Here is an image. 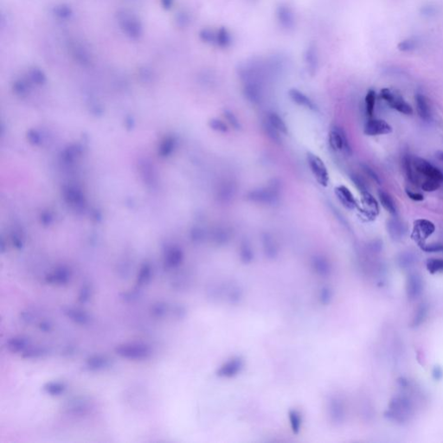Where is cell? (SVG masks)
<instances>
[{
	"mask_svg": "<svg viewBox=\"0 0 443 443\" xmlns=\"http://www.w3.org/2000/svg\"><path fill=\"white\" fill-rule=\"evenodd\" d=\"M333 297H334V292L332 290V288L331 287H328V286H324L322 288H320V291H319V295H318V299L320 301V303L323 306H328L331 303L332 299H333Z\"/></svg>",
	"mask_w": 443,
	"mask_h": 443,
	"instance_id": "1f68e13d",
	"label": "cell"
},
{
	"mask_svg": "<svg viewBox=\"0 0 443 443\" xmlns=\"http://www.w3.org/2000/svg\"><path fill=\"white\" fill-rule=\"evenodd\" d=\"M438 12H439V8L435 4H427L423 5L421 8V11H420V13L423 16H427V17L435 16Z\"/></svg>",
	"mask_w": 443,
	"mask_h": 443,
	"instance_id": "ee69618b",
	"label": "cell"
},
{
	"mask_svg": "<svg viewBox=\"0 0 443 443\" xmlns=\"http://www.w3.org/2000/svg\"><path fill=\"white\" fill-rule=\"evenodd\" d=\"M336 197L344 207L348 210H354L358 207V202L351 191L345 185H339L334 190Z\"/></svg>",
	"mask_w": 443,
	"mask_h": 443,
	"instance_id": "e0dca14e",
	"label": "cell"
},
{
	"mask_svg": "<svg viewBox=\"0 0 443 443\" xmlns=\"http://www.w3.org/2000/svg\"><path fill=\"white\" fill-rule=\"evenodd\" d=\"M380 96L385 100L393 109L404 115H412L413 109L410 104H408L402 97L396 96L388 88H383L380 92Z\"/></svg>",
	"mask_w": 443,
	"mask_h": 443,
	"instance_id": "9c48e42d",
	"label": "cell"
},
{
	"mask_svg": "<svg viewBox=\"0 0 443 443\" xmlns=\"http://www.w3.org/2000/svg\"><path fill=\"white\" fill-rule=\"evenodd\" d=\"M262 245L263 249L264 256L270 261H275L279 256V246L275 239L268 232L262 234Z\"/></svg>",
	"mask_w": 443,
	"mask_h": 443,
	"instance_id": "5bb4252c",
	"label": "cell"
},
{
	"mask_svg": "<svg viewBox=\"0 0 443 443\" xmlns=\"http://www.w3.org/2000/svg\"><path fill=\"white\" fill-rule=\"evenodd\" d=\"M437 158L443 161V152H437Z\"/></svg>",
	"mask_w": 443,
	"mask_h": 443,
	"instance_id": "db71d44e",
	"label": "cell"
},
{
	"mask_svg": "<svg viewBox=\"0 0 443 443\" xmlns=\"http://www.w3.org/2000/svg\"><path fill=\"white\" fill-rule=\"evenodd\" d=\"M209 127L212 128L213 131L219 133H226L229 131V127L227 123H225L224 120H220L217 118H213L209 121Z\"/></svg>",
	"mask_w": 443,
	"mask_h": 443,
	"instance_id": "74e56055",
	"label": "cell"
},
{
	"mask_svg": "<svg viewBox=\"0 0 443 443\" xmlns=\"http://www.w3.org/2000/svg\"><path fill=\"white\" fill-rule=\"evenodd\" d=\"M435 224L426 219L416 220L414 224V232L415 237L418 240L427 239L435 232Z\"/></svg>",
	"mask_w": 443,
	"mask_h": 443,
	"instance_id": "ac0fdd59",
	"label": "cell"
},
{
	"mask_svg": "<svg viewBox=\"0 0 443 443\" xmlns=\"http://www.w3.org/2000/svg\"><path fill=\"white\" fill-rule=\"evenodd\" d=\"M307 161L316 181L321 186L327 187L329 184V172L323 160L319 156L309 152L307 153Z\"/></svg>",
	"mask_w": 443,
	"mask_h": 443,
	"instance_id": "5b68a950",
	"label": "cell"
},
{
	"mask_svg": "<svg viewBox=\"0 0 443 443\" xmlns=\"http://www.w3.org/2000/svg\"><path fill=\"white\" fill-rule=\"evenodd\" d=\"M151 279V269L148 267H144L141 269L140 275L138 276L137 279V284L139 287H142L146 284H148Z\"/></svg>",
	"mask_w": 443,
	"mask_h": 443,
	"instance_id": "7bdbcfd3",
	"label": "cell"
},
{
	"mask_svg": "<svg viewBox=\"0 0 443 443\" xmlns=\"http://www.w3.org/2000/svg\"><path fill=\"white\" fill-rule=\"evenodd\" d=\"M442 182L433 179H427L422 184V189L425 192H435L441 187Z\"/></svg>",
	"mask_w": 443,
	"mask_h": 443,
	"instance_id": "b9f144b4",
	"label": "cell"
},
{
	"mask_svg": "<svg viewBox=\"0 0 443 443\" xmlns=\"http://www.w3.org/2000/svg\"><path fill=\"white\" fill-rule=\"evenodd\" d=\"M351 180L355 184L356 187L358 188L359 191L361 192V194L363 192H368L367 189H366V185H365L363 180L360 178V176L352 174V175H351Z\"/></svg>",
	"mask_w": 443,
	"mask_h": 443,
	"instance_id": "7dc6e473",
	"label": "cell"
},
{
	"mask_svg": "<svg viewBox=\"0 0 443 443\" xmlns=\"http://www.w3.org/2000/svg\"><path fill=\"white\" fill-rule=\"evenodd\" d=\"M427 313H428V307H427V304H420L419 307L416 308L415 313H414V317L412 319V327L417 328V327H419L420 325H422L427 319Z\"/></svg>",
	"mask_w": 443,
	"mask_h": 443,
	"instance_id": "f546056e",
	"label": "cell"
},
{
	"mask_svg": "<svg viewBox=\"0 0 443 443\" xmlns=\"http://www.w3.org/2000/svg\"><path fill=\"white\" fill-rule=\"evenodd\" d=\"M427 271L430 272L431 274L443 272V259L431 258L427 260Z\"/></svg>",
	"mask_w": 443,
	"mask_h": 443,
	"instance_id": "ab89813d",
	"label": "cell"
},
{
	"mask_svg": "<svg viewBox=\"0 0 443 443\" xmlns=\"http://www.w3.org/2000/svg\"><path fill=\"white\" fill-rule=\"evenodd\" d=\"M239 258L244 265L251 264L255 259V253L250 242L247 239L242 240L239 246Z\"/></svg>",
	"mask_w": 443,
	"mask_h": 443,
	"instance_id": "ffe728a7",
	"label": "cell"
},
{
	"mask_svg": "<svg viewBox=\"0 0 443 443\" xmlns=\"http://www.w3.org/2000/svg\"><path fill=\"white\" fill-rule=\"evenodd\" d=\"M312 271L320 278H328L332 272V265L327 256L321 254H316L312 256L310 261Z\"/></svg>",
	"mask_w": 443,
	"mask_h": 443,
	"instance_id": "8fae6325",
	"label": "cell"
},
{
	"mask_svg": "<svg viewBox=\"0 0 443 443\" xmlns=\"http://www.w3.org/2000/svg\"><path fill=\"white\" fill-rule=\"evenodd\" d=\"M111 361L106 356L95 355L86 360V366L89 371H102L110 366Z\"/></svg>",
	"mask_w": 443,
	"mask_h": 443,
	"instance_id": "44dd1931",
	"label": "cell"
},
{
	"mask_svg": "<svg viewBox=\"0 0 443 443\" xmlns=\"http://www.w3.org/2000/svg\"><path fill=\"white\" fill-rule=\"evenodd\" d=\"M39 328H40L41 331H50L52 330V325L48 321H42L39 324Z\"/></svg>",
	"mask_w": 443,
	"mask_h": 443,
	"instance_id": "f5cc1de1",
	"label": "cell"
},
{
	"mask_svg": "<svg viewBox=\"0 0 443 443\" xmlns=\"http://www.w3.org/2000/svg\"><path fill=\"white\" fill-rule=\"evenodd\" d=\"M412 164L416 172L425 176L427 179H433L443 182V172L422 158L415 157L412 160Z\"/></svg>",
	"mask_w": 443,
	"mask_h": 443,
	"instance_id": "ba28073f",
	"label": "cell"
},
{
	"mask_svg": "<svg viewBox=\"0 0 443 443\" xmlns=\"http://www.w3.org/2000/svg\"><path fill=\"white\" fill-rule=\"evenodd\" d=\"M237 185L232 180H224L216 190V198L221 204H229L235 197Z\"/></svg>",
	"mask_w": 443,
	"mask_h": 443,
	"instance_id": "4fadbf2b",
	"label": "cell"
},
{
	"mask_svg": "<svg viewBox=\"0 0 443 443\" xmlns=\"http://www.w3.org/2000/svg\"><path fill=\"white\" fill-rule=\"evenodd\" d=\"M420 46V41L417 37L410 36L399 42L397 44V49L400 51L408 53V52L415 51Z\"/></svg>",
	"mask_w": 443,
	"mask_h": 443,
	"instance_id": "f1b7e54d",
	"label": "cell"
},
{
	"mask_svg": "<svg viewBox=\"0 0 443 443\" xmlns=\"http://www.w3.org/2000/svg\"><path fill=\"white\" fill-rule=\"evenodd\" d=\"M244 361L240 357L232 358L223 363L216 371V376L221 378H232L239 375L244 370Z\"/></svg>",
	"mask_w": 443,
	"mask_h": 443,
	"instance_id": "30bf717a",
	"label": "cell"
},
{
	"mask_svg": "<svg viewBox=\"0 0 443 443\" xmlns=\"http://www.w3.org/2000/svg\"><path fill=\"white\" fill-rule=\"evenodd\" d=\"M22 353H23L22 357L24 359H37V358L46 355L47 350L45 348L39 347V346H36V347L29 346Z\"/></svg>",
	"mask_w": 443,
	"mask_h": 443,
	"instance_id": "836d02e7",
	"label": "cell"
},
{
	"mask_svg": "<svg viewBox=\"0 0 443 443\" xmlns=\"http://www.w3.org/2000/svg\"><path fill=\"white\" fill-rule=\"evenodd\" d=\"M423 250L427 252H443V245L442 244H431L423 247Z\"/></svg>",
	"mask_w": 443,
	"mask_h": 443,
	"instance_id": "681fc988",
	"label": "cell"
},
{
	"mask_svg": "<svg viewBox=\"0 0 443 443\" xmlns=\"http://www.w3.org/2000/svg\"><path fill=\"white\" fill-rule=\"evenodd\" d=\"M328 415L331 425L339 427L345 420L346 410L342 398L338 395H330L328 401Z\"/></svg>",
	"mask_w": 443,
	"mask_h": 443,
	"instance_id": "8992f818",
	"label": "cell"
},
{
	"mask_svg": "<svg viewBox=\"0 0 443 443\" xmlns=\"http://www.w3.org/2000/svg\"><path fill=\"white\" fill-rule=\"evenodd\" d=\"M66 390V385L61 382H50L44 386V391L50 395H59Z\"/></svg>",
	"mask_w": 443,
	"mask_h": 443,
	"instance_id": "d6a6232c",
	"label": "cell"
},
{
	"mask_svg": "<svg viewBox=\"0 0 443 443\" xmlns=\"http://www.w3.org/2000/svg\"><path fill=\"white\" fill-rule=\"evenodd\" d=\"M278 16H279V20L281 22L282 25L286 27H290L294 24L293 14L290 12V10L287 8V6H279Z\"/></svg>",
	"mask_w": 443,
	"mask_h": 443,
	"instance_id": "e575fe53",
	"label": "cell"
},
{
	"mask_svg": "<svg viewBox=\"0 0 443 443\" xmlns=\"http://www.w3.org/2000/svg\"><path fill=\"white\" fill-rule=\"evenodd\" d=\"M363 197V204L371 210V213L378 214L379 212V205L377 204V200L369 192H365L362 193Z\"/></svg>",
	"mask_w": 443,
	"mask_h": 443,
	"instance_id": "d590c367",
	"label": "cell"
},
{
	"mask_svg": "<svg viewBox=\"0 0 443 443\" xmlns=\"http://www.w3.org/2000/svg\"><path fill=\"white\" fill-rule=\"evenodd\" d=\"M288 419L290 423L292 432L295 435H298L302 427V415L297 410H290L288 411Z\"/></svg>",
	"mask_w": 443,
	"mask_h": 443,
	"instance_id": "4316f807",
	"label": "cell"
},
{
	"mask_svg": "<svg viewBox=\"0 0 443 443\" xmlns=\"http://www.w3.org/2000/svg\"><path fill=\"white\" fill-rule=\"evenodd\" d=\"M118 355L130 360H148L152 356V349L144 344H124L115 348Z\"/></svg>",
	"mask_w": 443,
	"mask_h": 443,
	"instance_id": "277c9868",
	"label": "cell"
},
{
	"mask_svg": "<svg viewBox=\"0 0 443 443\" xmlns=\"http://www.w3.org/2000/svg\"><path fill=\"white\" fill-rule=\"evenodd\" d=\"M232 238V230L227 226H216L212 232V242L216 246L227 245Z\"/></svg>",
	"mask_w": 443,
	"mask_h": 443,
	"instance_id": "d6986e66",
	"label": "cell"
},
{
	"mask_svg": "<svg viewBox=\"0 0 443 443\" xmlns=\"http://www.w3.org/2000/svg\"><path fill=\"white\" fill-rule=\"evenodd\" d=\"M29 345V340L24 337H15L9 340L6 343V347L9 351L12 353H18L27 349Z\"/></svg>",
	"mask_w": 443,
	"mask_h": 443,
	"instance_id": "484cf974",
	"label": "cell"
},
{
	"mask_svg": "<svg viewBox=\"0 0 443 443\" xmlns=\"http://www.w3.org/2000/svg\"><path fill=\"white\" fill-rule=\"evenodd\" d=\"M207 296L213 302L224 300L230 305H238L244 299V289L231 280L216 282L208 287Z\"/></svg>",
	"mask_w": 443,
	"mask_h": 443,
	"instance_id": "6da1fadb",
	"label": "cell"
},
{
	"mask_svg": "<svg viewBox=\"0 0 443 443\" xmlns=\"http://www.w3.org/2000/svg\"><path fill=\"white\" fill-rule=\"evenodd\" d=\"M288 96L294 103L297 104L299 107H303L312 112L318 111V107L313 100L310 99L304 93L299 91L296 88H292L288 91Z\"/></svg>",
	"mask_w": 443,
	"mask_h": 443,
	"instance_id": "2e32d148",
	"label": "cell"
},
{
	"mask_svg": "<svg viewBox=\"0 0 443 443\" xmlns=\"http://www.w3.org/2000/svg\"><path fill=\"white\" fill-rule=\"evenodd\" d=\"M329 144L334 151L351 155V148L346 133L340 127H333L329 132Z\"/></svg>",
	"mask_w": 443,
	"mask_h": 443,
	"instance_id": "52a82bcc",
	"label": "cell"
},
{
	"mask_svg": "<svg viewBox=\"0 0 443 443\" xmlns=\"http://www.w3.org/2000/svg\"><path fill=\"white\" fill-rule=\"evenodd\" d=\"M216 43L221 47H228L231 44V36L226 29H220L216 32Z\"/></svg>",
	"mask_w": 443,
	"mask_h": 443,
	"instance_id": "8d00e7d4",
	"label": "cell"
},
{
	"mask_svg": "<svg viewBox=\"0 0 443 443\" xmlns=\"http://www.w3.org/2000/svg\"><path fill=\"white\" fill-rule=\"evenodd\" d=\"M91 296H92V289L88 285H85L81 289L80 294L78 296V300L80 301L81 303H87L91 298Z\"/></svg>",
	"mask_w": 443,
	"mask_h": 443,
	"instance_id": "bcb514c9",
	"label": "cell"
},
{
	"mask_svg": "<svg viewBox=\"0 0 443 443\" xmlns=\"http://www.w3.org/2000/svg\"><path fill=\"white\" fill-rule=\"evenodd\" d=\"M423 292V280L417 274L408 276L406 281V293L409 299L415 300L422 295Z\"/></svg>",
	"mask_w": 443,
	"mask_h": 443,
	"instance_id": "9a60e30c",
	"label": "cell"
},
{
	"mask_svg": "<svg viewBox=\"0 0 443 443\" xmlns=\"http://www.w3.org/2000/svg\"><path fill=\"white\" fill-rule=\"evenodd\" d=\"M224 118H225V120H227L228 123L230 124L235 130H240L242 128V124L234 113L230 110H224Z\"/></svg>",
	"mask_w": 443,
	"mask_h": 443,
	"instance_id": "60d3db41",
	"label": "cell"
},
{
	"mask_svg": "<svg viewBox=\"0 0 443 443\" xmlns=\"http://www.w3.org/2000/svg\"><path fill=\"white\" fill-rule=\"evenodd\" d=\"M168 312V306L164 303H158L152 308V315L156 318H162Z\"/></svg>",
	"mask_w": 443,
	"mask_h": 443,
	"instance_id": "f6af8a7d",
	"label": "cell"
},
{
	"mask_svg": "<svg viewBox=\"0 0 443 443\" xmlns=\"http://www.w3.org/2000/svg\"><path fill=\"white\" fill-rule=\"evenodd\" d=\"M376 104V93L374 90H369L367 95L365 96V108L368 115L371 117L374 113Z\"/></svg>",
	"mask_w": 443,
	"mask_h": 443,
	"instance_id": "f35d334b",
	"label": "cell"
},
{
	"mask_svg": "<svg viewBox=\"0 0 443 443\" xmlns=\"http://www.w3.org/2000/svg\"><path fill=\"white\" fill-rule=\"evenodd\" d=\"M64 312V314L70 320L79 325H87L90 321V317L88 313L80 309L71 308H65Z\"/></svg>",
	"mask_w": 443,
	"mask_h": 443,
	"instance_id": "603a6c76",
	"label": "cell"
},
{
	"mask_svg": "<svg viewBox=\"0 0 443 443\" xmlns=\"http://www.w3.org/2000/svg\"><path fill=\"white\" fill-rule=\"evenodd\" d=\"M362 167H363V170L364 171V172H365L370 178H371V179L374 180L375 182H377V184H380L381 181H380L379 177H378V175L374 172V170H372L370 166H368L366 164H363Z\"/></svg>",
	"mask_w": 443,
	"mask_h": 443,
	"instance_id": "c3c4849f",
	"label": "cell"
},
{
	"mask_svg": "<svg viewBox=\"0 0 443 443\" xmlns=\"http://www.w3.org/2000/svg\"><path fill=\"white\" fill-rule=\"evenodd\" d=\"M280 183L273 180L267 186L256 188L245 194V199L253 204L273 205L278 203L280 198Z\"/></svg>",
	"mask_w": 443,
	"mask_h": 443,
	"instance_id": "7a4b0ae2",
	"label": "cell"
},
{
	"mask_svg": "<svg viewBox=\"0 0 443 443\" xmlns=\"http://www.w3.org/2000/svg\"><path fill=\"white\" fill-rule=\"evenodd\" d=\"M70 279V274L66 269H59L57 271L52 273L51 275L46 277V281L49 284L63 286L64 284L68 283Z\"/></svg>",
	"mask_w": 443,
	"mask_h": 443,
	"instance_id": "d4e9b609",
	"label": "cell"
},
{
	"mask_svg": "<svg viewBox=\"0 0 443 443\" xmlns=\"http://www.w3.org/2000/svg\"><path fill=\"white\" fill-rule=\"evenodd\" d=\"M262 127H263L264 133L267 135L269 140L273 141V142H275L276 144H281V142H282V134L279 131H277L274 127H272L271 125L268 123V121L265 119L263 120Z\"/></svg>",
	"mask_w": 443,
	"mask_h": 443,
	"instance_id": "83f0119b",
	"label": "cell"
},
{
	"mask_svg": "<svg viewBox=\"0 0 443 443\" xmlns=\"http://www.w3.org/2000/svg\"><path fill=\"white\" fill-rule=\"evenodd\" d=\"M265 120L271 125L272 127L276 128L282 135H287L288 133V126L283 119L276 112L269 111L265 115Z\"/></svg>",
	"mask_w": 443,
	"mask_h": 443,
	"instance_id": "7402d4cb",
	"label": "cell"
},
{
	"mask_svg": "<svg viewBox=\"0 0 443 443\" xmlns=\"http://www.w3.org/2000/svg\"><path fill=\"white\" fill-rule=\"evenodd\" d=\"M413 415V403L407 396H395L391 401L388 417L396 423H406Z\"/></svg>",
	"mask_w": 443,
	"mask_h": 443,
	"instance_id": "3957f363",
	"label": "cell"
},
{
	"mask_svg": "<svg viewBox=\"0 0 443 443\" xmlns=\"http://www.w3.org/2000/svg\"><path fill=\"white\" fill-rule=\"evenodd\" d=\"M415 105H416V110L419 115L420 117L424 120H428L430 119L431 112H430V108L427 102V100L425 96L417 94L415 97Z\"/></svg>",
	"mask_w": 443,
	"mask_h": 443,
	"instance_id": "cb8c5ba5",
	"label": "cell"
},
{
	"mask_svg": "<svg viewBox=\"0 0 443 443\" xmlns=\"http://www.w3.org/2000/svg\"><path fill=\"white\" fill-rule=\"evenodd\" d=\"M433 377L435 380H441L443 377V371L442 368L439 366H435L433 370Z\"/></svg>",
	"mask_w": 443,
	"mask_h": 443,
	"instance_id": "816d5d0a",
	"label": "cell"
},
{
	"mask_svg": "<svg viewBox=\"0 0 443 443\" xmlns=\"http://www.w3.org/2000/svg\"><path fill=\"white\" fill-rule=\"evenodd\" d=\"M406 194H407V196L409 197L410 199L414 200V201H418V202H419V201H423V200L424 199V197H423V195H422V194L410 192V191H409V190L406 191Z\"/></svg>",
	"mask_w": 443,
	"mask_h": 443,
	"instance_id": "f907efd6",
	"label": "cell"
},
{
	"mask_svg": "<svg viewBox=\"0 0 443 443\" xmlns=\"http://www.w3.org/2000/svg\"><path fill=\"white\" fill-rule=\"evenodd\" d=\"M392 132V126L385 120L371 119L364 125L363 132L368 136L383 135Z\"/></svg>",
	"mask_w": 443,
	"mask_h": 443,
	"instance_id": "7c38bea8",
	"label": "cell"
},
{
	"mask_svg": "<svg viewBox=\"0 0 443 443\" xmlns=\"http://www.w3.org/2000/svg\"><path fill=\"white\" fill-rule=\"evenodd\" d=\"M378 197H379L380 203L382 204V206H383L390 214H392L393 216H395V215L397 214V211H396L395 203H394V201L392 199V197L390 196L388 193L383 192V191H379V192H378Z\"/></svg>",
	"mask_w": 443,
	"mask_h": 443,
	"instance_id": "4dcf8cb0",
	"label": "cell"
}]
</instances>
